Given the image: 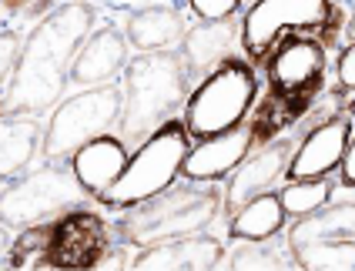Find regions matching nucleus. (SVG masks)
<instances>
[{"label": "nucleus", "mask_w": 355, "mask_h": 271, "mask_svg": "<svg viewBox=\"0 0 355 271\" xmlns=\"http://www.w3.org/2000/svg\"><path fill=\"white\" fill-rule=\"evenodd\" d=\"M98 24L94 0H64L24 37L10 78L0 87V117H40L71 84L78 47Z\"/></svg>", "instance_id": "f257e3e1"}, {"label": "nucleus", "mask_w": 355, "mask_h": 271, "mask_svg": "<svg viewBox=\"0 0 355 271\" xmlns=\"http://www.w3.org/2000/svg\"><path fill=\"white\" fill-rule=\"evenodd\" d=\"M325 44L312 34H285L265 58L268 97L255 114L258 144L278 137L312 107L325 87Z\"/></svg>", "instance_id": "f03ea898"}, {"label": "nucleus", "mask_w": 355, "mask_h": 271, "mask_svg": "<svg viewBox=\"0 0 355 271\" xmlns=\"http://www.w3.org/2000/svg\"><path fill=\"white\" fill-rule=\"evenodd\" d=\"M121 94H124V104H121L118 131L121 141L131 148L148 141L164 121H171L191 94V78H188L181 51L135 54L124 64Z\"/></svg>", "instance_id": "7ed1b4c3"}, {"label": "nucleus", "mask_w": 355, "mask_h": 271, "mask_svg": "<svg viewBox=\"0 0 355 271\" xmlns=\"http://www.w3.org/2000/svg\"><path fill=\"white\" fill-rule=\"evenodd\" d=\"M221 198L225 191L215 188V181L168 184L164 191L144 198L135 208H124L121 218L111 225V231L118 241L135 245V248L198 234L211 228V221L221 214Z\"/></svg>", "instance_id": "20e7f679"}, {"label": "nucleus", "mask_w": 355, "mask_h": 271, "mask_svg": "<svg viewBox=\"0 0 355 271\" xmlns=\"http://www.w3.org/2000/svg\"><path fill=\"white\" fill-rule=\"evenodd\" d=\"M91 194L80 188L78 175L64 161H47L44 168H27L24 175L3 181L0 188V225L31 228L44 221H58L60 214L87 208Z\"/></svg>", "instance_id": "39448f33"}, {"label": "nucleus", "mask_w": 355, "mask_h": 271, "mask_svg": "<svg viewBox=\"0 0 355 271\" xmlns=\"http://www.w3.org/2000/svg\"><path fill=\"white\" fill-rule=\"evenodd\" d=\"M191 151V134L184 128V121H164L148 141H141L138 151L128 157L121 177L101 194L98 201L104 208H135L144 198L164 191L168 184H175L181 175V164Z\"/></svg>", "instance_id": "423d86ee"}, {"label": "nucleus", "mask_w": 355, "mask_h": 271, "mask_svg": "<svg viewBox=\"0 0 355 271\" xmlns=\"http://www.w3.org/2000/svg\"><path fill=\"white\" fill-rule=\"evenodd\" d=\"M338 30L342 10L336 0H255L241 17V51L255 64H265L285 34H312L329 44Z\"/></svg>", "instance_id": "0eeeda50"}, {"label": "nucleus", "mask_w": 355, "mask_h": 271, "mask_svg": "<svg viewBox=\"0 0 355 271\" xmlns=\"http://www.w3.org/2000/svg\"><path fill=\"white\" fill-rule=\"evenodd\" d=\"M258 94L255 67L241 58H228L208 78L195 84L184 100V128L195 141L238 128L252 111Z\"/></svg>", "instance_id": "6e6552de"}, {"label": "nucleus", "mask_w": 355, "mask_h": 271, "mask_svg": "<svg viewBox=\"0 0 355 271\" xmlns=\"http://www.w3.org/2000/svg\"><path fill=\"white\" fill-rule=\"evenodd\" d=\"M121 104H124V94H121V84L114 80L84 87L80 94L58 104L44 128V141H40L44 161H71L87 141H94L111 124H118Z\"/></svg>", "instance_id": "1a4fd4ad"}, {"label": "nucleus", "mask_w": 355, "mask_h": 271, "mask_svg": "<svg viewBox=\"0 0 355 271\" xmlns=\"http://www.w3.org/2000/svg\"><path fill=\"white\" fill-rule=\"evenodd\" d=\"M288 252L298 268L355 271V201H329L295 218L288 228Z\"/></svg>", "instance_id": "9d476101"}, {"label": "nucleus", "mask_w": 355, "mask_h": 271, "mask_svg": "<svg viewBox=\"0 0 355 271\" xmlns=\"http://www.w3.org/2000/svg\"><path fill=\"white\" fill-rule=\"evenodd\" d=\"M107 248H111L107 221L94 208H74L54 221L40 268H98Z\"/></svg>", "instance_id": "9b49d317"}, {"label": "nucleus", "mask_w": 355, "mask_h": 271, "mask_svg": "<svg viewBox=\"0 0 355 271\" xmlns=\"http://www.w3.org/2000/svg\"><path fill=\"white\" fill-rule=\"evenodd\" d=\"M295 148H298L295 134H278V137H272V141H265V144H258L255 151L228 175L225 198H221L225 214L232 218V214H235L241 204H248L252 198L272 191L278 181L288 175V164H292Z\"/></svg>", "instance_id": "f8f14e48"}, {"label": "nucleus", "mask_w": 355, "mask_h": 271, "mask_svg": "<svg viewBox=\"0 0 355 271\" xmlns=\"http://www.w3.org/2000/svg\"><path fill=\"white\" fill-rule=\"evenodd\" d=\"M349 137H352V121L349 114H332L325 117L322 124H315L309 134L298 141L292 164H288V181H312V177H325L332 175L342 155L349 148Z\"/></svg>", "instance_id": "ddd939ff"}, {"label": "nucleus", "mask_w": 355, "mask_h": 271, "mask_svg": "<svg viewBox=\"0 0 355 271\" xmlns=\"http://www.w3.org/2000/svg\"><path fill=\"white\" fill-rule=\"evenodd\" d=\"M255 148H258L255 124H248V128L238 124L232 131L205 137V141H198V148L188 151L184 164H181V177L184 181H221V177L232 175Z\"/></svg>", "instance_id": "4468645a"}, {"label": "nucleus", "mask_w": 355, "mask_h": 271, "mask_svg": "<svg viewBox=\"0 0 355 271\" xmlns=\"http://www.w3.org/2000/svg\"><path fill=\"white\" fill-rule=\"evenodd\" d=\"M238 44H241V20L238 17L198 20L195 27H188L181 37V58H184L191 84H201L215 67L235 58Z\"/></svg>", "instance_id": "2eb2a0df"}, {"label": "nucleus", "mask_w": 355, "mask_h": 271, "mask_svg": "<svg viewBox=\"0 0 355 271\" xmlns=\"http://www.w3.org/2000/svg\"><path fill=\"white\" fill-rule=\"evenodd\" d=\"M128 37L124 30L114 27V24H104L98 30H91L84 44L78 47V58L71 64V84L78 87H98V84H107L114 80V74L124 71V64L131 60L128 54Z\"/></svg>", "instance_id": "dca6fc26"}, {"label": "nucleus", "mask_w": 355, "mask_h": 271, "mask_svg": "<svg viewBox=\"0 0 355 271\" xmlns=\"http://www.w3.org/2000/svg\"><path fill=\"white\" fill-rule=\"evenodd\" d=\"M225 261V245L215 234H184V238H171V241H158L148 245L135 254V268L151 271V268H215Z\"/></svg>", "instance_id": "f3484780"}, {"label": "nucleus", "mask_w": 355, "mask_h": 271, "mask_svg": "<svg viewBox=\"0 0 355 271\" xmlns=\"http://www.w3.org/2000/svg\"><path fill=\"white\" fill-rule=\"evenodd\" d=\"M184 30H188V20L178 3H144L124 20V37L141 54L171 51L175 44H181Z\"/></svg>", "instance_id": "a211bd4d"}, {"label": "nucleus", "mask_w": 355, "mask_h": 271, "mask_svg": "<svg viewBox=\"0 0 355 271\" xmlns=\"http://www.w3.org/2000/svg\"><path fill=\"white\" fill-rule=\"evenodd\" d=\"M128 144L114 134H98L94 141H87L78 155L71 157V171L78 175L80 188L91 194V198H101L114 181L121 177L124 164H128Z\"/></svg>", "instance_id": "6ab92c4d"}, {"label": "nucleus", "mask_w": 355, "mask_h": 271, "mask_svg": "<svg viewBox=\"0 0 355 271\" xmlns=\"http://www.w3.org/2000/svg\"><path fill=\"white\" fill-rule=\"evenodd\" d=\"M44 128L37 117H0V181L24 175L40 151Z\"/></svg>", "instance_id": "aec40b11"}, {"label": "nucleus", "mask_w": 355, "mask_h": 271, "mask_svg": "<svg viewBox=\"0 0 355 271\" xmlns=\"http://www.w3.org/2000/svg\"><path fill=\"white\" fill-rule=\"evenodd\" d=\"M285 208L275 191H265L252 198L248 204H241L232 218H228V234L235 241H261V238H275L285 228Z\"/></svg>", "instance_id": "412c9836"}, {"label": "nucleus", "mask_w": 355, "mask_h": 271, "mask_svg": "<svg viewBox=\"0 0 355 271\" xmlns=\"http://www.w3.org/2000/svg\"><path fill=\"white\" fill-rule=\"evenodd\" d=\"M332 191H336V184L332 181H325V177H312V181H288L278 198H282V208L288 218H302V214H312L318 211L322 204H329L332 201Z\"/></svg>", "instance_id": "4be33fe9"}, {"label": "nucleus", "mask_w": 355, "mask_h": 271, "mask_svg": "<svg viewBox=\"0 0 355 271\" xmlns=\"http://www.w3.org/2000/svg\"><path fill=\"white\" fill-rule=\"evenodd\" d=\"M51 228H54V221H44V225H31V228H20V238L14 241V245H10L7 265H10V268L37 265V268H40V258H44V248H47Z\"/></svg>", "instance_id": "5701e85b"}, {"label": "nucleus", "mask_w": 355, "mask_h": 271, "mask_svg": "<svg viewBox=\"0 0 355 271\" xmlns=\"http://www.w3.org/2000/svg\"><path fill=\"white\" fill-rule=\"evenodd\" d=\"M232 268H285L288 258L278 248L272 238H261V241H245L238 252H232Z\"/></svg>", "instance_id": "b1692460"}, {"label": "nucleus", "mask_w": 355, "mask_h": 271, "mask_svg": "<svg viewBox=\"0 0 355 271\" xmlns=\"http://www.w3.org/2000/svg\"><path fill=\"white\" fill-rule=\"evenodd\" d=\"M191 14L198 20H225V17H238V10L245 7L241 0H188Z\"/></svg>", "instance_id": "393cba45"}, {"label": "nucleus", "mask_w": 355, "mask_h": 271, "mask_svg": "<svg viewBox=\"0 0 355 271\" xmlns=\"http://www.w3.org/2000/svg\"><path fill=\"white\" fill-rule=\"evenodd\" d=\"M20 34L14 27H3L0 30V87H3V80L10 78V71H14V60L20 54Z\"/></svg>", "instance_id": "a878e982"}, {"label": "nucleus", "mask_w": 355, "mask_h": 271, "mask_svg": "<svg viewBox=\"0 0 355 271\" xmlns=\"http://www.w3.org/2000/svg\"><path fill=\"white\" fill-rule=\"evenodd\" d=\"M336 78H338V91L355 94V44H345V47H342V54H338V67H336Z\"/></svg>", "instance_id": "bb28decb"}, {"label": "nucleus", "mask_w": 355, "mask_h": 271, "mask_svg": "<svg viewBox=\"0 0 355 271\" xmlns=\"http://www.w3.org/2000/svg\"><path fill=\"white\" fill-rule=\"evenodd\" d=\"M338 181H342V188H355V137H349V148H345V155H342Z\"/></svg>", "instance_id": "cd10ccee"}, {"label": "nucleus", "mask_w": 355, "mask_h": 271, "mask_svg": "<svg viewBox=\"0 0 355 271\" xmlns=\"http://www.w3.org/2000/svg\"><path fill=\"white\" fill-rule=\"evenodd\" d=\"M10 245H14V241H10V234H7V228L0 225V265H7V254H10Z\"/></svg>", "instance_id": "c85d7f7f"}, {"label": "nucleus", "mask_w": 355, "mask_h": 271, "mask_svg": "<svg viewBox=\"0 0 355 271\" xmlns=\"http://www.w3.org/2000/svg\"><path fill=\"white\" fill-rule=\"evenodd\" d=\"M345 40L355 44V10H352V17H349V24H345Z\"/></svg>", "instance_id": "c756f323"}, {"label": "nucleus", "mask_w": 355, "mask_h": 271, "mask_svg": "<svg viewBox=\"0 0 355 271\" xmlns=\"http://www.w3.org/2000/svg\"><path fill=\"white\" fill-rule=\"evenodd\" d=\"M241 3H248V7H252V3H255V0H241Z\"/></svg>", "instance_id": "7c9ffc66"}]
</instances>
